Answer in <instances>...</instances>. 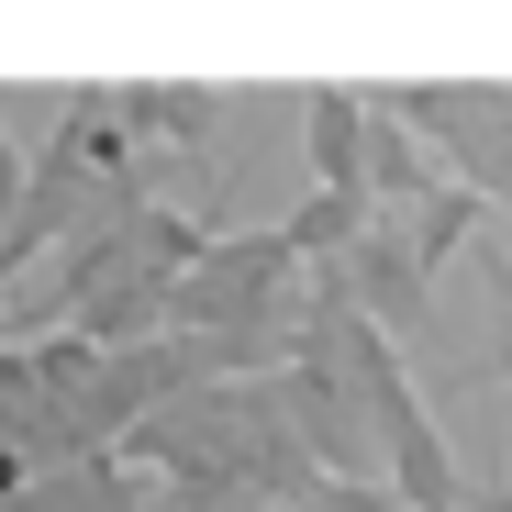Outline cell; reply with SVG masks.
Instances as JSON below:
<instances>
[{
	"label": "cell",
	"mask_w": 512,
	"mask_h": 512,
	"mask_svg": "<svg viewBox=\"0 0 512 512\" xmlns=\"http://www.w3.org/2000/svg\"><path fill=\"white\" fill-rule=\"evenodd\" d=\"M290 368H334L357 390V412H368V435H379V457H390V490H401V512H468V479H457V446H446V423H435V401H423V379H412V357L390 346V334L357 312V290L346 279H312L301 290V357Z\"/></svg>",
	"instance_id": "obj_1"
},
{
	"label": "cell",
	"mask_w": 512,
	"mask_h": 512,
	"mask_svg": "<svg viewBox=\"0 0 512 512\" xmlns=\"http://www.w3.org/2000/svg\"><path fill=\"white\" fill-rule=\"evenodd\" d=\"M479 190H435V201H412V212H379L368 234H357V256H346V268H334V279H346L357 290V312L390 334V346H401V334H423V323H435V279H446V256H468V234H479Z\"/></svg>",
	"instance_id": "obj_2"
},
{
	"label": "cell",
	"mask_w": 512,
	"mask_h": 512,
	"mask_svg": "<svg viewBox=\"0 0 512 512\" xmlns=\"http://www.w3.org/2000/svg\"><path fill=\"white\" fill-rule=\"evenodd\" d=\"M301 290H312V268L290 256V234L245 223V234H212V256L179 279L167 334H268V323H301Z\"/></svg>",
	"instance_id": "obj_3"
},
{
	"label": "cell",
	"mask_w": 512,
	"mask_h": 512,
	"mask_svg": "<svg viewBox=\"0 0 512 512\" xmlns=\"http://www.w3.org/2000/svg\"><path fill=\"white\" fill-rule=\"evenodd\" d=\"M401 123L446 156V179L501 201L512 212V78H412V90H390Z\"/></svg>",
	"instance_id": "obj_4"
},
{
	"label": "cell",
	"mask_w": 512,
	"mask_h": 512,
	"mask_svg": "<svg viewBox=\"0 0 512 512\" xmlns=\"http://www.w3.org/2000/svg\"><path fill=\"white\" fill-rule=\"evenodd\" d=\"M234 90H201V78H167V90H123V123H134V145H179V156H201V167H223V134H234Z\"/></svg>",
	"instance_id": "obj_5"
},
{
	"label": "cell",
	"mask_w": 512,
	"mask_h": 512,
	"mask_svg": "<svg viewBox=\"0 0 512 512\" xmlns=\"http://www.w3.org/2000/svg\"><path fill=\"white\" fill-rule=\"evenodd\" d=\"M0 512H167V479H145L134 457H78V468L23 479Z\"/></svg>",
	"instance_id": "obj_6"
},
{
	"label": "cell",
	"mask_w": 512,
	"mask_h": 512,
	"mask_svg": "<svg viewBox=\"0 0 512 512\" xmlns=\"http://www.w3.org/2000/svg\"><path fill=\"white\" fill-rule=\"evenodd\" d=\"M301 156H312V190L368 201V90H301Z\"/></svg>",
	"instance_id": "obj_7"
},
{
	"label": "cell",
	"mask_w": 512,
	"mask_h": 512,
	"mask_svg": "<svg viewBox=\"0 0 512 512\" xmlns=\"http://www.w3.org/2000/svg\"><path fill=\"white\" fill-rule=\"evenodd\" d=\"M479 256V279H490V301H501V323H512V245H468Z\"/></svg>",
	"instance_id": "obj_8"
},
{
	"label": "cell",
	"mask_w": 512,
	"mask_h": 512,
	"mask_svg": "<svg viewBox=\"0 0 512 512\" xmlns=\"http://www.w3.org/2000/svg\"><path fill=\"white\" fill-rule=\"evenodd\" d=\"M23 479H34V468H23V446H0V501H12Z\"/></svg>",
	"instance_id": "obj_9"
}]
</instances>
